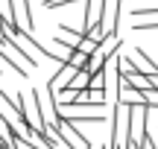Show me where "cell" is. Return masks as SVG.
Returning <instances> with one entry per match:
<instances>
[{
    "label": "cell",
    "instance_id": "1",
    "mask_svg": "<svg viewBox=\"0 0 158 149\" xmlns=\"http://www.w3.org/2000/svg\"><path fill=\"white\" fill-rule=\"evenodd\" d=\"M126 132H129V105H114V114H111V132H108L106 143L111 149H120L126 140Z\"/></svg>",
    "mask_w": 158,
    "mask_h": 149
},
{
    "label": "cell",
    "instance_id": "2",
    "mask_svg": "<svg viewBox=\"0 0 158 149\" xmlns=\"http://www.w3.org/2000/svg\"><path fill=\"white\" fill-rule=\"evenodd\" d=\"M120 15H123V0H102V9H100V29H102V35H117Z\"/></svg>",
    "mask_w": 158,
    "mask_h": 149
},
{
    "label": "cell",
    "instance_id": "3",
    "mask_svg": "<svg viewBox=\"0 0 158 149\" xmlns=\"http://www.w3.org/2000/svg\"><path fill=\"white\" fill-rule=\"evenodd\" d=\"M21 117L29 129L41 132L44 129V120H41V111H38V99H35V91H29L27 97H21Z\"/></svg>",
    "mask_w": 158,
    "mask_h": 149
},
{
    "label": "cell",
    "instance_id": "4",
    "mask_svg": "<svg viewBox=\"0 0 158 149\" xmlns=\"http://www.w3.org/2000/svg\"><path fill=\"white\" fill-rule=\"evenodd\" d=\"M12 6H15V23H18V29L32 32V29H35V18H32V12H29V0H12Z\"/></svg>",
    "mask_w": 158,
    "mask_h": 149
},
{
    "label": "cell",
    "instance_id": "5",
    "mask_svg": "<svg viewBox=\"0 0 158 149\" xmlns=\"http://www.w3.org/2000/svg\"><path fill=\"white\" fill-rule=\"evenodd\" d=\"M114 99H117L120 105H138V103H143V91H138V88H132L129 82H123V79H120Z\"/></svg>",
    "mask_w": 158,
    "mask_h": 149
},
{
    "label": "cell",
    "instance_id": "6",
    "mask_svg": "<svg viewBox=\"0 0 158 149\" xmlns=\"http://www.w3.org/2000/svg\"><path fill=\"white\" fill-rule=\"evenodd\" d=\"M132 67H135L138 73H143V76L158 73V64H155V62H152V58H149L143 50H132Z\"/></svg>",
    "mask_w": 158,
    "mask_h": 149
},
{
    "label": "cell",
    "instance_id": "7",
    "mask_svg": "<svg viewBox=\"0 0 158 149\" xmlns=\"http://www.w3.org/2000/svg\"><path fill=\"white\" fill-rule=\"evenodd\" d=\"M64 62H68L70 67H76V70H82V67H85V62H88V56H85L82 50H70V53H68V58H64Z\"/></svg>",
    "mask_w": 158,
    "mask_h": 149
},
{
    "label": "cell",
    "instance_id": "8",
    "mask_svg": "<svg viewBox=\"0 0 158 149\" xmlns=\"http://www.w3.org/2000/svg\"><path fill=\"white\" fill-rule=\"evenodd\" d=\"M132 15L135 18H158V6H138V3H132Z\"/></svg>",
    "mask_w": 158,
    "mask_h": 149
},
{
    "label": "cell",
    "instance_id": "9",
    "mask_svg": "<svg viewBox=\"0 0 158 149\" xmlns=\"http://www.w3.org/2000/svg\"><path fill=\"white\" fill-rule=\"evenodd\" d=\"M97 47H100V44H97V41H91V38H88V35H82V38H79V41H76V47H73V50H82V53H85V56H91V53H94V50H97Z\"/></svg>",
    "mask_w": 158,
    "mask_h": 149
},
{
    "label": "cell",
    "instance_id": "10",
    "mask_svg": "<svg viewBox=\"0 0 158 149\" xmlns=\"http://www.w3.org/2000/svg\"><path fill=\"white\" fill-rule=\"evenodd\" d=\"M132 29L135 32H158V18H152V21H138Z\"/></svg>",
    "mask_w": 158,
    "mask_h": 149
},
{
    "label": "cell",
    "instance_id": "11",
    "mask_svg": "<svg viewBox=\"0 0 158 149\" xmlns=\"http://www.w3.org/2000/svg\"><path fill=\"white\" fill-rule=\"evenodd\" d=\"M147 140H149L152 146H158V126H155V129H149V126H147Z\"/></svg>",
    "mask_w": 158,
    "mask_h": 149
},
{
    "label": "cell",
    "instance_id": "12",
    "mask_svg": "<svg viewBox=\"0 0 158 149\" xmlns=\"http://www.w3.org/2000/svg\"><path fill=\"white\" fill-rule=\"evenodd\" d=\"M138 149H155V146H152V143H149V140H147V138H143V140H141V143H138Z\"/></svg>",
    "mask_w": 158,
    "mask_h": 149
},
{
    "label": "cell",
    "instance_id": "13",
    "mask_svg": "<svg viewBox=\"0 0 158 149\" xmlns=\"http://www.w3.org/2000/svg\"><path fill=\"white\" fill-rule=\"evenodd\" d=\"M129 3H152V0H129Z\"/></svg>",
    "mask_w": 158,
    "mask_h": 149
},
{
    "label": "cell",
    "instance_id": "14",
    "mask_svg": "<svg viewBox=\"0 0 158 149\" xmlns=\"http://www.w3.org/2000/svg\"><path fill=\"white\" fill-rule=\"evenodd\" d=\"M0 44H3V41H0Z\"/></svg>",
    "mask_w": 158,
    "mask_h": 149
},
{
    "label": "cell",
    "instance_id": "15",
    "mask_svg": "<svg viewBox=\"0 0 158 149\" xmlns=\"http://www.w3.org/2000/svg\"><path fill=\"white\" fill-rule=\"evenodd\" d=\"M155 149H158V146H155Z\"/></svg>",
    "mask_w": 158,
    "mask_h": 149
}]
</instances>
